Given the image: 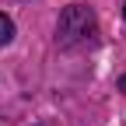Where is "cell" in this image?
Instances as JSON below:
<instances>
[{
  "label": "cell",
  "mask_w": 126,
  "mask_h": 126,
  "mask_svg": "<svg viewBox=\"0 0 126 126\" xmlns=\"http://www.w3.org/2000/svg\"><path fill=\"white\" fill-rule=\"evenodd\" d=\"M94 11L84 7V4H70L63 7L60 21H56V42L60 49H74V46H84L94 39Z\"/></svg>",
  "instance_id": "obj_1"
},
{
  "label": "cell",
  "mask_w": 126,
  "mask_h": 126,
  "mask_svg": "<svg viewBox=\"0 0 126 126\" xmlns=\"http://www.w3.org/2000/svg\"><path fill=\"white\" fill-rule=\"evenodd\" d=\"M7 42H14V21L0 11V46H7Z\"/></svg>",
  "instance_id": "obj_2"
},
{
  "label": "cell",
  "mask_w": 126,
  "mask_h": 126,
  "mask_svg": "<svg viewBox=\"0 0 126 126\" xmlns=\"http://www.w3.org/2000/svg\"><path fill=\"white\" fill-rule=\"evenodd\" d=\"M35 126H60L56 119H42V123H35Z\"/></svg>",
  "instance_id": "obj_3"
},
{
  "label": "cell",
  "mask_w": 126,
  "mask_h": 126,
  "mask_svg": "<svg viewBox=\"0 0 126 126\" xmlns=\"http://www.w3.org/2000/svg\"><path fill=\"white\" fill-rule=\"evenodd\" d=\"M119 88H123V91H126V77H119Z\"/></svg>",
  "instance_id": "obj_4"
},
{
  "label": "cell",
  "mask_w": 126,
  "mask_h": 126,
  "mask_svg": "<svg viewBox=\"0 0 126 126\" xmlns=\"http://www.w3.org/2000/svg\"><path fill=\"white\" fill-rule=\"evenodd\" d=\"M123 14H126V7H123Z\"/></svg>",
  "instance_id": "obj_5"
}]
</instances>
